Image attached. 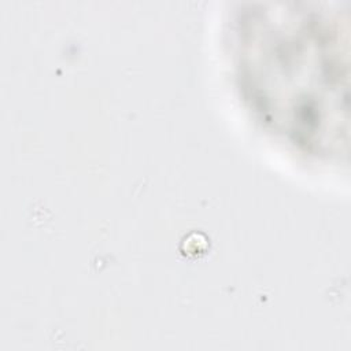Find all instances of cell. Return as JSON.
<instances>
[{
    "instance_id": "cell-1",
    "label": "cell",
    "mask_w": 351,
    "mask_h": 351,
    "mask_svg": "<svg viewBox=\"0 0 351 351\" xmlns=\"http://www.w3.org/2000/svg\"><path fill=\"white\" fill-rule=\"evenodd\" d=\"M244 32L248 88L269 122L306 147L346 143L347 33L339 14L254 12Z\"/></svg>"
}]
</instances>
